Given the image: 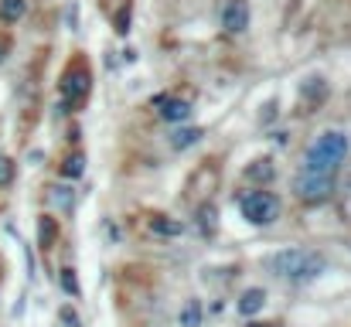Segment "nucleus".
<instances>
[{"label": "nucleus", "mask_w": 351, "mask_h": 327, "mask_svg": "<svg viewBox=\"0 0 351 327\" xmlns=\"http://www.w3.org/2000/svg\"><path fill=\"white\" fill-rule=\"evenodd\" d=\"M249 327H259V324H249Z\"/></svg>", "instance_id": "21"}, {"label": "nucleus", "mask_w": 351, "mask_h": 327, "mask_svg": "<svg viewBox=\"0 0 351 327\" xmlns=\"http://www.w3.org/2000/svg\"><path fill=\"white\" fill-rule=\"evenodd\" d=\"M10 178H14V164L7 157H0V184H10Z\"/></svg>", "instance_id": "19"}, {"label": "nucleus", "mask_w": 351, "mask_h": 327, "mask_svg": "<svg viewBox=\"0 0 351 327\" xmlns=\"http://www.w3.org/2000/svg\"><path fill=\"white\" fill-rule=\"evenodd\" d=\"M263 304H266V293H263L259 287H252V290H245V293L239 297V314L252 317V314H259V311H263Z\"/></svg>", "instance_id": "8"}, {"label": "nucleus", "mask_w": 351, "mask_h": 327, "mask_svg": "<svg viewBox=\"0 0 351 327\" xmlns=\"http://www.w3.org/2000/svg\"><path fill=\"white\" fill-rule=\"evenodd\" d=\"M239 208H242V218L252 225H273L280 218V202L269 191H245L239 198Z\"/></svg>", "instance_id": "3"}, {"label": "nucleus", "mask_w": 351, "mask_h": 327, "mask_svg": "<svg viewBox=\"0 0 351 327\" xmlns=\"http://www.w3.org/2000/svg\"><path fill=\"white\" fill-rule=\"evenodd\" d=\"M62 93L75 103V99H82L86 93H89V72L86 69H75V72H69L65 75V82H62Z\"/></svg>", "instance_id": "6"}, {"label": "nucleus", "mask_w": 351, "mask_h": 327, "mask_svg": "<svg viewBox=\"0 0 351 327\" xmlns=\"http://www.w3.org/2000/svg\"><path fill=\"white\" fill-rule=\"evenodd\" d=\"M293 191L300 202L307 205H317V202H328L331 191H335V174H317V171H300L297 181H293Z\"/></svg>", "instance_id": "4"}, {"label": "nucleus", "mask_w": 351, "mask_h": 327, "mask_svg": "<svg viewBox=\"0 0 351 327\" xmlns=\"http://www.w3.org/2000/svg\"><path fill=\"white\" fill-rule=\"evenodd\" d=\"M51 198H55L62 208H72V205H75V198L69 195V188H51Z\"/></svg>", "instance_id": "18"}, {"label": "nucleus", "mask_w": 351, "mask_h": 327, "mask_svg": "<svg viewBox=\"0 0 351 327\" xmlns=\"http://www.w3.org/2000/svg\"><path fill=\"white\" fill-rule=\"evenodd\" d=\"M62 321H65V324H69V327H79V317H75V314H72L69 307L62 311Z\"/></svg>", "instance_id": "20"}, {"label": "nucleus", "mask_w": 351, "mask_h": 327, "mask_svg": "<svg viewBox=\"0 0 351 327\" xmlns=\"http://www.w3.org/2000/svg\"><path fill=\"white\" fill-rule=\"evenodd\" d=\"M62 287H65V293L79 297V280H75V269H62Z\"/></svg>", "instance_id": "17"}, {"label": "nucleus", "mask_w": 351, "mask_h": 327, "mask_svg": "<svg viewBox=\"0 0 351 327\" xmlns=\"http://www.w3.org/2000/svg\"><path fill=\"white\" fill-rule=\"evenodd\" d=\"M245 174H249L252 181H273V164H269V160H256Z\"/></svg>", "instance_id": "13"}, {"label": "nucleus", "mask_w": 351, "mask_h": 327, "mask_svg": "<svg viewBox=\"0 0 351 327\" xmlns=\"http://www.w3.org/2000/svg\"><path fill=\"white\" fill-rule=\"evenodd\" d=\"M222 27H226L229 34H242V31L249 27V7H245L242 0H232V3L226 7V14H222Z\"/></svg>", "instance_id": "5"}, {"label": "nucleus", "mask_w": 351, "mask_h": 327, "mask_svg": "<svg viewBox=\"0 0 351 327\" xmlns=\"http://www.w3.org/2000/svg\"><path fill=\"white\" fill-rule=\"evenodd\" d=\"M24 10H27V3H24V0H0V21H7V24L21 21V17H24Z\"/></svg>", "instance_id": "9"}, {"label": "nucleus", "mask_w": 351, "mask_h": 327, "mask_svg": "<svg viewBox=\"0 0 351 327\" xmlns=\"http://www.w3.org/2000/svg\"><path fill=\"white\" fill-rule=\"evenodd\" d=\"M202 321V307H198V300H188V307L181 311V327H198Z\"/></svg>", "instance_id": "14"}, {"label": "nucleus", "mask_w": 351, "mask_h": 327, "mask_svg": "<svg viewBox=\"0 0 351 327\" xmlns=\"http://www.w3.org/2000/svg\"><path fill=\"white\" fill-rule=\"evenodd\" d=\"M198 225H202V232H205V235H212V232H215V225H219V212H215V205H202V208H198Z\"/></svg>", "instance_id": "11"}, {"label": "nucleus", "mask_w": 351, "mask_h": 327, "mask_svg": "<svg viewBox=\"0 0 351 327\" xmlns=\"http://www.w3.org/2000/svg\"><path fill=\"white\" fill-rule=\"evenodd\" d=\"M273 273L283 276V280H293V283H307V280H317L324 269H328V259L314 249H283L273 256Z\"/></svg>", "instance_id": "1"}, {"label": "nucleus", "mask_w": 351, "mask_h": 327, "mask_svg": "<svg viewBox=\"0 0 351 327\" xmlns=\"http://www.w3.org/2000/svg\"><path fill=\"white\" fill-rule=\"evenodd\" d=\"M348 157V136L338 133V130H328L324 136H317L304 157V167L307 171H317V174H335L338 164Z\"/></svg>", "instance_id": "2"}, {"label": "nucleus", "mask_w": 351, "mask_h": 327, "mask_svg": "<svg viewBox=\"0 0 351 327\" xmlns=\"http://www.w3.org/2000/svg\"><path fill=\"white\" fill-rule=\"evenodd\" d=\"M38 239H41V245H51V242H55V218H41Z\"/></svg>", "instance_id": "16"}, {"label": "nucleus", "mask_w": 351, "mask_h": 327, "mask_svg": "<svg viewBox=\"0 0 351 327\" xmlns=\"http://www.w3.org/2000/svg\"><path fill=\"white\" fill-rule=\"evenodd\" d=\"M198 136H202V130H198V126H184V130H178V133L171 136V143H174L178 150H184V147L198 143Z\"/></svg>", "instance_id": "10"}, {"label": "nucleus", "mask_w": 351, "mask_h": 327, "mask_svg": "<svg viewBox=\"0 0 351 327\" xmlns=\"http://www.w3.org/2000/svg\"><path fill=\"white\" fill-rule=\"evenodd\" d=\"M154 106H160V116H164V119H171V123H178V119H188V116H191V106H188L184 99L157 96V99H154Z\"/></svg>", "instance_id": "7"}, {"label": "nucleus", "mask_w": 351, "mask_h": 327, "mask_svg": "<svg viewBox=\"0 0 351 327\" xmlns=\"http://www.w3.org/2000/svg\"><path fill=\"white\" fill-rule=\"evenodd\" d=\"M150 228H154V232H160V235H181V221H167L164 215L150 218Z\"/></svg>", "instance_id": "12"}, {"label": "nucleus", "mask_w": 351, "mask_h": 327, "mask_svg": "<svg viewBox=\"0 0 351 327\" xmlns=\"http://www.w3.org/2000/svg\"><path fill=\"white\" fill-rule=\"evenodd\" d=\"M62 171H65V178H79V174L86 171V157H82V154H72V157L65 160Z\"/></svg>", "instance_id": "15"}]
</instances>
